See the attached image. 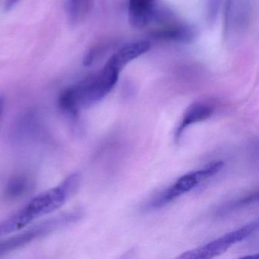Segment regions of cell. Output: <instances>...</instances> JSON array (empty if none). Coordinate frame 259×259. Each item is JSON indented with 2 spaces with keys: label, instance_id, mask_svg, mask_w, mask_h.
<instances>
[{
  "label": "cell",
  "instance_id": "obj_1",
  "mask_svg": "<svg viewBox=\"0 0 259 259\" xmlns=\"http://www.w3.org/2000/svg\"><path fill=\"white\" fill-rule=\"evenodd\" d=\"M78 183V174H72L60 186L34 197L25 207L0 224V236L16 233L37 218L49 214L61 207L67 198L76 190Z\"/></svg>",
  "mask_w": 259,
  "mask_h": 259
},
{
  "label": "cell",
  "instance_id": "obj_2",
  "mask_svg": "<svg viewBox=\"0 0 259 259\" xmlns=\"http://www.w3.org/2000/svg\"><path fill=\"white\" fill-rule=\"evenodd\" d=\"M119 71L107 62L98 73L89 75L65 89L59 98L60 108L74 115L82 109L92 107L113 90L119 80Z\"/></svg>",
  "mask_w": 259,
  "mask_h": 259
},
{
  "label": "cell",
  "instance_id": "obj_3",
  "mask_svg": "<svg viewBox=\"0 0 259 259\" xmlns=\"http://www.w3.org/2000/svg\"><path fill=\"white\" fill-rule=\"evenodd\" d=\"M81 216L80 212H72L58 215L55 218L35 224L14 236H10L4 240H0V256L25 246L35 239H40L58 229L72 224L78 221Z\"/></svg>",
  "mask_w": 259,
  "mask_h": 259
},
{
  "label": "cell",
  "instance_id": "obj_4",
  "mask_svg": "<svg viewBox=\"0 0 259 259\" xmlns=\"http://www.w3.org/2000/svg\"><path fill=\"white\" fill-rule=\"evenodd\" d=\"M224 162L217 160L206 165L202 169L188 172L179 178L170 187L163 191L148 204V208L157 209L166 205L183 194L189 192L201 182L213 177L224 167Z\"/></svg>",
  "mask_w": 259,
  "mask_h": 259
},
{
  "label": "cell",
  "instance_id": "obj_5",
  "mask_svg": "<svg viewBox=\"0 0 259 259\" xmlns=\"http://www.w3.org/2000/svg\"><path fill=\"white\" fill-rule=\"evenodd\" d=\"M258 227L257 221H253L244 227L233 230L221 237L211 241L202 246L195 249L185 251L177 258L181 259H209L224 254L232 245L242 242L244 239L251 236Z\"/></svg>",
  "mask_w": 259,
  "mask_h": 259
},
{
  "label": "cell",
  "instance_id": "obj_6",
  "mask_svg": "<svg viewBox=\"0 0 259 259\" xmlns=\"http://www.w3.org/2000/svg\"><path fill=\"white\" fill-rule=\"evenodd\" d=\"M151 49V43L148 40H137L128 44L115 53L108 61L118 70L122 69L133 60L148 53Z\"/></svg>",
  "mask_w": 259,
  "mask_h": 259
},
{
  "label": "cell",
  "instance_id": "obj_7",
  "mask_svg": "<svg viewBox=\"0 0 259 259\" xmlns=\"http://www.w3.org/2000/svg\"><path fill=\"white\" fill-rule=\"evenodd\" d=\"M156 0H128V22L135 28L146 26L155 11Z\"/></svg>",
  "mask_w": 259,
  "mask_h": 259
},
{
  "label": "cell",
  "instance_id": "obj_8",
  "mask_svg": "<svg viewBox=\"0 0 259 259\" xmlns=\"http://www.w3.org/2000/svg\"><path fill=\"white\" fill-rule=\"evenodd\" d=\"M213 113V107L205 103L196 102L189 106L176 132V139H180L183 131L189 125L209 119Z\"/></svg>",
  "mask_w": 259,
  "mask_h": 259
},
{
  "label": "cell",
  "instance_id": "obj_9",
  "mask_svg": "<svg viewBox=\"0 0 259 259\" xmlns=\"http://www.w3.org/2000/svg\"><path fill=\"white\" fill-rule=\"evenodd\" d=\"M92 0H69V11L71 20L80 23L86 19L92 9Z\"/></svg>",
  "mask_w": 259,
  "mask_h": 259
},
{
  "label": "cell",
  "instance_id": "obj_10",
  "mask_svg": "<svg viewBox=\"0 0 259 259\" xmlns=\"http://www.w3.org/2000/svg\"><path fill=\"white\" fill-rule=\"evenodd\" d=\"M28 188H29V182L27 180L26 177H14L7 185L6 195L12 199L19 198V197L20 198L22 195L26 193Z\"/></svg>",
  "mask_w": 259,
  "mask_h": 259
},
{
  "label": "cell",
  "instance_id": "obj_11",
  "mask_svg": "<svg viewBox=\"0 0 259 259\" xmlns=\"http://www.w3.org/2000/svg\"><path fill=\"white\" fill-rule=\"evenodd\" d=\"M257 199H258V193H257V192H255L254 193L248 195V196L239 198V199L235 200V201L225 204L218 210V214L221 217L227 215L228 213L230 214V213L234 212L235 210H238V209L242 208V207H245V206L249 205L251 203H254V201H257Z\"/></svg>",
  "mask_w": 259,
  "mask_h": 259
},
{
  "label": "cell",
  "instance_id": "obj_12",
  "mask_svg": "<svg viewBox=\"0 0 259 259\" xmlns=\"http://www.w3.org/2000/svg\"><path fill=\"white\" fill-rule=\"evenodd\" d=\"M20 0H6L5 10L6 11H10L13 10Z\"/></svg>",
  "mask_w": 259,
  "mask_h": 259
},
{
  "label": "cell",
  "instance_id": "obj_13",
  "mask_svg": "<svg viewBox=\"0 0 259 259\" xmlns=\"http://www.w3.org/2000/svg\"><path fill=\"white\" fill-rule=\"evenodd\" d=\"M4 107H5V99L4 97L0 96V118L4 113Z\"/></svg>",
  "mask_w": 259,
  "mask_h": 259
}]
</instances>
